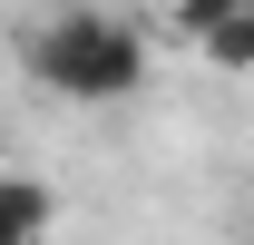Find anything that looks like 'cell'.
I'll return each mask as SVG.
<instances>
[{
	"mask_svg": "<svg viewBox=\"0 0 254 245\" xmlns=\"http://www.w3.org/2000/svg\"><path fill=\"white\" fill-rule=\"evenodd\" d=\"M30 79L78 98V108H108V98L147 89V39L118 10H59L49 30H30Z\"/></svg>",
	"mask_w": 254,
	"mask_h": 245,
	"instance_id": "obj_1",
	"label": "cell"
},
{
	"mask_svg": "<svg viewBox=\"0 0 254 245\" xmlns=\"http://www.w3.org/2000/svg\"><path fill=\"white\" fill-rule=\"evenodd\" d=\"M49 216H59L49 177H0V245H49Z\"/></svg>",
	"mask_w": 254,
	"mask_h": 245,
	"instance_id": "obj_2",
	"label": "cell"
},
{
	"mask_svg": "<svg viewBox=\"0 0 254 245\" xmlns=\"http://www.w3.org/2000/svg\"><path fill=\"white\" fill-rule=\"evenodd\" d=\"M195 39H205V59H215V69H235V79H245V69H254V0H235V10H225V20H205Z\"/></svg>",
	"mask_w": 254,
	"mask_h": 245,
	"instance_id": "obj_3",
	"label": "cell"
},
{
	"mask_svg": "<svg viewBox=\"0 0 254 245\" xmlns=\"http://www.w3.org/2000/svg\"><path fill=\"white\" fill-rule=\"evenodd\" d=\"M225 10H235V0H176V30L195 39V30H205V20H225Z\"/></svg>",
	"mask_w": 254,
	"mask_h": 245,
	"instance_id": "obj_4",
	"label": "cell"
},
{
	"mask_svg": "<svg viewBox=\"0 0 254 245\" xmlns=\"http://www.w3.org/2000/svg\"><path fill=\"white\" fill-rule=\"evenodd\" d=\"M245 226H254V216H245Z\"/></svg>",
	"mask_w": 254,
	"mask_h": 245,
	"instance_id": "obj_5",
	"label": "cell"
},
{
	"mask_svg": "<svg viewBox=\"0 0 254 245\" xmlns=\"http://www.w3.org/2000/svg\"><path fill=\"white\" fill-rule=\"evenodd\" d=\"M245 245H254V236H245Z\"/></svg>",
	"mask_w": 254,
	"mask_h": 245,
	"instance_id": "obj_6",
	"label": "cell"
}]
</instances>
